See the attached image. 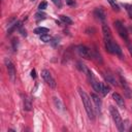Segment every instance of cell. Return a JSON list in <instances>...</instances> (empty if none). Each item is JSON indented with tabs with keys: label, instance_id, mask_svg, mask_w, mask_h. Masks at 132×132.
<instances>
[{
	"label": "cell",
	"instance_id": "23",
	"mask_svg": "<svg viewBox=\"0 0 132 132\" xmlns=\"http://www.w3.org/2000/svg\"><path fill=\"white\" fill-rule=\"evenodd\" d=\"M52 1H53L54 4L57 5L58 7H62V1H61V0H52Z\"/></svg>",
	"mask_w": 132,
	"mask_h": 132
},
{
	"label": "cell",
	"instance_id": "9",
	"mask_svg": "<svg viewBox=\"0 0 132 132\" xmlns=\"http://www.w3.org/2000/svg\"><path fill=\"white\" fill-rule=\"evenodd\" d=\"M102 32H103V37H104V40L106 39H110L111 38V32H110V29L107 25H103L102 26Z\"/></svg>",
	"mask_w": 132,
	"mask_h": 132
},
{
	"label": "cell",
	"instance_id": "19",
	"mask_svg": "<svg viewBox=\"0 0 132 132\" xmlns=\"http://www.w3.org/2000/svg\"><path fill=\"white\" fill-rule=\"evenodd\" d=\"M107 1L110 3V5H111V7L114 9V10H117V11H119L120 10V8H119V6H118V4L116 3V0H107Z\"/></svg>",
	"mask_w": 132,
	"mask_h": 132
},
{
	"label": "cell",
	"instance_id": "22",
	"mask_svg": "<svg viewBox=\"0 0 132 132\" xmlns=\"http://www.w3.org/2000/svg\"><path fill=\"white\" fill-rule=\"evenodd\" d=\"M11 42H12V47H13V51H16V48H18V39H16V38H13Z\"/></svg>",
	"mask_w": 132,
	"mask_h": 132
},
{
	"label": "cell",
	"instance_id": "5",
	"mask_svg": "<svg viewBox=\"0 0 132 132\" xmlns=\"http://www.w3.org/2000/svg\"><path fill=\"white\" fill-rule=\"evenodd\" d=\"M114 27H116V29H117L118 33L120 34V36H121L123 39H125L126 41H128V40H129V39H128V32H127V29L125 28V26L122 24V22L116 21V22H114Z\"/></svg>",
	"mask_w": 132,
	"mask_h": 132
},
{
	"label": "cell",
	"instance_id": "1",
	"mask_svg": "<svg viewBox=\"0 0 132 132\" xmlns=\"http://www.w3.org/2000/svg\"><path fill=\"white\" fill-rule=\"evenodd\" d=\"M78 93L80 95V98L82 100V103H84V106H85V109L88 113V117L91 119V120H94L95 119V111H94V107H93V104H92V101L90 97L88 96V94L82 90V89H78Z\"/></svg>",
	"mask_w": 132,
	"mask_h": 132
},
{
	"label": "cell",
	"instance_id": "17",
	"mask_svg": "<svg viewBox=\"0 0 132 132\" xmlns=\"http://www.w3.org/2000/svg\"><path fill=\"white\" fill-rule=\"evenodd\" d=\"M45 16H46V14H45V13H43V12H41V11H39V12H36V13H35V19H36L37 21L44 20V19H45Z\"/></svg>",
	"mask_w": 132,
	"mask_h": 132
},
{
	"label": "cell",
	"instance_id": "16",
	"mask_svg": "<svg viewBox=\"0 0 132 132\" xmlns=\"http://www.w3.org/2000/svg\"><path fill=\"white\" fill-rule=\"evenodd\" d=\"M108 92H109V88L106 85H104L103 82H101V94L103 96H105V95L108 94Z\"/></svg>",
	"mask_w": 132,
	"mask_h": 132
},
{
	"label": "cell",
	"instance_id": "8",
	"mask_svg": "<svg viewBox=\"0 0 132 132\" xmlns=\"http://www.w3.org/2000/svg\"><path fill=\"white\" fill-rule=\"evenodd\" d=\"M94 14H95V16H97L99 20H101V21H104V20H105V13H104V11L102 10V8H100V7L95 8Z\"/></svg>",
	"mask_w": 132,
	"mask_h": 132
},
{
	"label": "cell",
	"instance_id": "6",
	"mask_svg": "<svg viewBox=\"0 0 132 132\" xmlns=\"http://www.w3.org/2000/svg\"><path fill=\"white\" fill-rule=\"evenodd\" d=\"M76 50H77V53L79 54L80 57L85 58V59H91L92 58V52L90 51L87 46H85V45H78L76 47Z\"/></svg>",
	"mask_w": 132,
	"mask_h": 132
},
{
	"label": "cell",
	"instance_id": "11",
	"mask_svg": "<svg viewBox=\"0 0 132 132\" xmlns=\"http://www.w3.org/2000/svg\"><path fill=\"white\" fill-rule=\"evenodd\" d=\"M112 52H113V54L119 55V56L122 57V50H121V47L119 46V44H118L117 42H114V41H113V43H112Z\"/></svg>",
	"mask_w": 132,
	"mask_h": 132
},
{
	"label": "cell",
	"instance_id": "2",
	"mask_svg": "<svg viewBox=\"0 0 132 132\" xmlns=\"http://www.w3.org/2000/svg\"><path fill=\"white\" fill-rule=\"evenodd\" d=\"M109 111H110V114H111V117H112L113 122L116 123V126L118 127V129L120 131H124L125 130L124 123H123V120L121 118V116H120L118 109L116 108L114 106H109Z\"/></svg>",
	"mask_w": 132,
	"mask_h": 132
},
{
	"label": "cell",
	"instance_id": "3",
	"mask_svg": "<svg viewBox=\"0 0 132 132\" xmlns=\"http://www.w3.org/2000/svg\"><path fill=\"white\" fill-rule=\"evenodd\" d=\"M4 63H5V66H6V68H7V71H8V76L10 78V80L12 82L15 81V75H16V72H15V68H14V65L12 64V62L6 58L4 60Z\"/></svg>",
	"mask_w": 132,
	"mask_h": 132
},
{
	"label": "cell",
	"instance_id": "13",
	"mask_svg": "<svg viewBox=\"0 0 132 132\" xmlns=\"http://www.w3.org/2000/svg\"><path fill=\"white\" fill-rule=\"evenodd\" d=\"M50 30L47 29V28H44V27H38V28H36L35 30H34V33L35 34H40V35H42V34H46V33L48 32Z\"/></svg>",
	"mask_w": 132,
	"mask_h": 132
},
{
	"label": "cell",
	"instance_id": "15",
	"mask_svg": "<svg viewBox=\"0 0 132 132\" xmlns=\"http://www.w3.org/2000/svg\"><path fill=\"white\" fill-rule=\"evenodd\" d=\"M60 20H61L63 23L67 24V25H71V24H72V20L69 18V16H66V15L61 14V15H60Z\"/></svg>",
	"mask_w": 132,
	"mask_h": 132
},
{
	"label": "cell",
	"instance_id": "27",
	"mask_svg": "<svg viewBox=\"0 0 132 132\" xmlns=\"http://www.w3.org/2000/svg\"><path fill=\"white\" fill-rule=\"evenodd\" d=\"M31 1H34V0H31Z\"/></svg>",
	"mask_w": 132,
	"mask_h": 132
},
{
	"label": "cell",
	"instance_id": "7",
	"mask_svg": "<svg viewBox=\"0 0 132 132\" xmlns=\"http://www.w3.org/2000/svg\"><path fill=\"white\" fill-rule=\"evenodd\" d=\"M112 98H113V100H114L116 102H117V104H118L120 107H122V108L125 107L124 99H123V97H122L119 93H113V94H112Z\"/></svg>",
	"mask_w": 132,
	"mask_h": 132
},
{
	"label": "cell",
	"instance_id": "18",
	"mask_svg": "<svg viewBox=\"0 0 132 132\" xmlns=\"http://www.w3.org/2000/svg\"><path fill=\"white\" fill-rule=\"evenodd\" d=\"M40 39H41L43 42H48V41L52 40V37L50 36L48 34H42V35H40Z\"/></svg>",
	"mask_w": 132,
	"mask_h": 132
},
{
	"label": "cell",
	"instance_id": "4",
	"mask_svg": "<svg viewBox=\"0 0 132 132\" xmlns=\"http://www.w3.org/2000/svg\"><path fill=\"white\" fill-rule=\"evenodd\" d=\"M41 76H42V78L44 79V81H45L51 88H56V81H55L53 75L51 74V72H50L48 70L43 69V70L41 71Z\"/></svg>",
	"mask_w": 132,
	"mask_h": 132
},
{
	"label": "cell",
	"instance_id": "20",
	"mask_svg": "<svg viewBox=\"0 0 132 132\" xmlns=\"http://www.w3.org/2000/svg\"><path fill=\"white\" fill-rule=\"evenodd\" d=\"M124 6H125V8H126V10H127V12L129 14V16L132 19V4H124Z\"/></svg>",
	"mask_w": 132,
	"mask_h": 132
},
{
	"label": "cell",
	"instance_id": "14",
	"mask_svg": "<svg viewBox=\"0 0 132 132\" xmlns=\"http://www.w3.org/2000/svg\"><path fill=\"white\" fill-rule=\"evenodd\" d=\"M31 107H32V105H31V100H30L28 97H26V98L24 99V109H25V110H31Z\"/></svg>",
	"mask_w": 132,
	"mask_h": 132
},
{
	"label": "cell",
	"instance_id": "12",
	"mask_svg": "<svg viewBox=\"0 0 132 132\" xmlns=\"http://www.w3.org/2000/svg\"><path fill=\"white\" fill-rule=\"evenodd\" d=\"M104 77H105V79L107 80V82H110V84L113 85V86H117V80L114 79V77H113L111 74L105 73V74H104Z\"/></svg>",
	"mask_w": 132,
	"mask_h": 132
},
{
	"label": "cell",
	"instance_id": "25",
	"mask_svg": "<svg viewBox=\"0 0 132 132\" xmlns=\"http://www.w3.org/2000/svg\"><path fill=\"white\" fill-rule=\"evenodd\" d=\"M31 77H32V78H35V77H36V72H35L34 69L31 70Z\"/></svg>",
	"mask_w": 132,
	"mask_h": 132
},
{
	"label": "cell",
	"instance_id": "10",
	"mask_svg": "<svg viewBox=\"0 0 132 132\" xmlns=\"http://www.w3.org/2000/svg\"><path fill=\"white\" fill-rule=\"evenodd\" d=\"M91 98H92L93 102L95 103V105L97 106V108H98V109L100 108V106H101V100H100V98H99L96 94H91Z\"/></svg>",
	"mask_w": 132,
	"mask_h": 132
},
{
	"label": "cell",
	"instance_id": "24",
	"mask_svg": "<svg viewBox=\"0 0 132 132\" xmlns=\"http://www.w3.org/2000/svg\"><path fill=\"white\" fill-rule=\"evenodd\" d=\"M127 46H128V51H129L130 55L132 57V42H129V40H128L127 41Z\"/></svg>",
	"mask_w": 132,
	"mask_h": 132
},
{
	"label": "cell",
	"instance_id": "21",
	"mask_svg": "<svg viewBox=\"0 0 132 132\" xmlns=\"http://www.w3.org/2000/svg\"><path fill=\"white\" fill-rule=\"evenodd\" d=\"M46 7H47V3H46L45 1H42V2L38 5V8H39L40 10H43V9H45Z\"/></svg>",
	"mask_w": 132,
	"mask_h": 132
},
{
	"label": "cell",
	"instance_id": "26",
	"mask_svg": "<svg viewBox=\"0 0 132 132\" xmlns=\"http://www.w3.org/2000/svg\"><path fill=\"white\" fill-rule=\"evenodd\" d=\"M67 3H68L69 5H73V4H74V1H73V0H67Z\"/></svg>",
	"mask_w": 132,
	"mask_h": 132
}]
</instances>
